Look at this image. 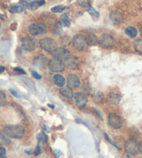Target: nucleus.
Segmentation results:
<instances>
[{"instance_id":"39448f33","label":"nucleus","mask_w":142,"mask_h":158,"mask_svg":"<svg viewBox=\"0 0 142 158\" xmlns=\"http://www.w3.org/2000/svg\"><path fill=\"white\" fill-rule=\"evenodd\" d=\"M28 30L30 34L33 36L45 34L47 33V28L45 25L42 23H33L30 24L29 26Z\"/></svg>"},{"instance_id":"473e14b6","label":"nucleus","mask_w":142,"mask_h":158,"mask_svg":"<svg viewBox=\"0 0 142 158\" xmlns=\"http://www.w3.org/2000/svg\"><path fill=\"white\" fill-rule=\"evenodd\" d=\"M0 158H6V151L4 147H0Z\"/></svg>"},{"instance_id":"a19ab883","label":"nucleus","mask_w":142,"mask_h":158,"mask_svg":"<svg viewBox=\"0 0 142 158\" xmlns=\"http://www.w3.org/2000/svg\"><path fill=\"white\" fill-rule=\"evenodd\" d=\"M5 69H6L5 67L0 65V74H1V73H3L4 72V71H5Z\"/></svg>"},{"instance_id":"393cba45","label":"nucleus","mask_w":142,"mask_h":158,"mask_svg":"<svg viewBox=\"0 0 142 158\" xmlns=\"http://www.w3.org/2000/svg\"><path fill=\"white\" fill-rule=\"evenodd\" d=\"M134 48L137 51L138 53L142 54V40H138L134 42Z\"/></svg>"},{"instance_id":"e433bc0d","label":"nucleus","mask_w":142,"mask_h":158,"mask_svg":"<svg viewBox=\"0 0 142 158\" xmlns=\"http://www.w3.org/2000/svg\"><path fill=\"white\" fill-rule=\"evenodd\" d=\"M54 154L56 156V157H60V156L62 155V152L59 151V150H54Z\"/></svg>"},{"instance_id":"f03ea898","label":"nucleus","mask_w":142,"mask_h":158,"mask_svg":"<svg viewBox=\"0 0 142 158\" xmlns=\"http://www.w3.org/2000/svg\"><path fill=\"white\" fill-rule=\"evenodd\" d=\"M39 45L42 49L48 53H52L57 48V43L51 37H45L41 39L39 42Z\"/></svg>"},{"instance_id":"2f4dec72","label":"nucleus","mask_w":142,"mask_h":158,"mask_svg":"<svg viewBox=\"0 0 142 158\" xmlns=\"http://www.w3.org/2000/svg\"><path fill=\"white\" fill-rule=\"evenodd\" d=\"M88 12H89V13L91 15L93 18H96V19H98V18H99V16H100L99 12H98L94 8H90L88 10Z\"/></svg>"},{"instance_id":"dca6fc26","label":"nucleus","mask_w":142,"mask_h":158,"mask_svg":"<svg viewBox=\"0 0 142 158\" xmlns=\"http://www.w3.org/2000/svg\"><path fill=\"white\" fill-rule=\"evenodd\" d=\"M108 101L110 103L114 104V105H118L120 103L121 97V95H119L118 94L116 93H110L107 97Z\"/></svg>"},{"instance_id":"5701e85b","label":"nucleus","mask_w":142,"mask_h":158,"mask_svg":"<svg viewBox=\"0 0 142 158\" xmlns=\"http://www.w3.org/2000/svg\"><path fill=\"white\" fill-rule=\"evenodd\" d=\"M104 98V94L101 91H94L93 94V101L95 102L96 103H101Z\"/></svg>"},{"instance_id":"412c9836","label":"nucleus","mask_w":142,"mask_h":158,"mask_svg":"<svg viewBox=\"0 0 142 158\" xmlns=\"http://www.w3.org/2000/svg\"><path fill=\"white\" fill-rule=\"evenodd\" d=\"M45 4V0H35V1H31L30 4H29V8L30 10H36L37 8H38L39 7H41L44 4Z\"/></svg>"},{"instance_id":"6e6552de","label":"nucleus","mask_w":142,"mask_h":158,"mask_svg":"<svg viewBox=\"0 0 142 158\" xmlns=\"http://www.w3.org/2000/svg\"><path fill=\"white\" fill-rule=\"evenodd\" d=\"M109 125L114 129H119L123 126L121 116L116 113H110L108 116Z\"/></svg>"},{"instance_id":"a211bd4d","label":"nucleus","mask_w":142,"mask_h":158,"mask_svg":"<svg viewBox=\"0 0 142 158\" xmlns=\"http://www.w3.org/2000/svg\"><path fill=\"white\" fill-rule=\"evenodd\" d=\"M66 62H67V66H68L70 69H71L75 70L78 68V65H79L78 60L77 59V58L74 57V56H71L70 58L67 60Z\"/></svg>"},{"instance_id":"7c9ffc66","label":"nucleus","mask_w":142,"mask_h":158,"mask_svg":"<svg viewBox=\"0 0 142 158\" xmlns=\"http://www.w3.org/2000/svg\"><path fill=\"white\" fill-rule=\"evenodd\" d=\"M6 102V97L4 91L0 90V107L5 105Z\"/></svg>"},{"instance_id":"cd10ccee","label":"nucleus","mask_w":142,"mask_h":158,"mask_svg":"<svg viewBox=\"0 0 142 158\" xmlns=\"http://www.w3.org/2000/svg\"><path fill=\"white\" fill-rule=\"evenodd\" d=\"M66 9V6L64 5H58L56 6H54L51 8L52 12H56V13H58V12H61Z\"/></svg>"},{"instance_id":"f3484780","label":"nucleus","mask_w":142,"mask_h":158,"mask_svg":"<svg viewBox=\"0 0 142 158\" xmlns=\"http://www.w3.org/2000/svg\"><path fill=\"white\" fill-rule=\"evenodd\" d=\"M59 92L64 97L70 99L73 97V93L72 91V89L70 88L68 86H63L61 87L59 89Z\"/></svg>"},{"instance_id":"bb28decb","label":"nucleus","mask_w":142,"mask_h":158,"mask_svg":"<svg viewBox=\"0 0 142 158\" xmlns=\"http://www.w3.org/2000/svg\"><path fill=\"white\" fill-rule=\"evenodd\" d=\"M52 32L54 35H60L62 33V29L58 24H54L52 28Z\"/></svg>"},{"instance_id":"423d86ee","label":"nucleus","mask_w":142,"mask_h":158,"mask_svg":"<svg viewBox=\"0 0 142 158\" xmlns=\"http://www.w3.org/2000/svg\"><path fill=\"white\" fill-rule=\"evenodd\" d=\"M139 143L137 139L132 138L125 141V148L127 153L131 155H136L139 153Z\"/></svg>"},{"instance_id":"c756f323","label":"nucleus","mask_w":142,"mask_h":158,"mask_svg":"<svg viewBox=\"0 0 142 158\" xmlns=\"http://www.w3.org/2000/svg\"><path fill=\"white\" fill-rule=\"evenodd\" d=\"M78 4L81 7L84 8H88L91 6L90 0H79Z\"/></svg>"},{"instance_id":"7ed1b4c3","label":"nucleus","mask_w":142,"mask_h":158,"mask_svg":"<svg viewBox=\"0 0 142 158\" xmlns=\"http://www.w3.org/2000/svg\"><path fill=\"white\" fill-rule=\"evenodd\" d=\"M52 56L53 59L60 61H67L71 56L70 51L64 47H58L52 52Z\"/></svg>"},{"instance_id":"2eb2a0df","label":"nucleus","mask_w":142,"mask_h":158,"mask_svg":"<svg viewBox=\"0 0 142 158\" xmlns=\"http://www.w3.org/2000/svg\"><path fill=\"white\" fill-rule=\"evenodd\" d=\"M27 8V5L24 3H17L11 4L8 8V10L12 13H20L24 12Z\"/></svg>"},{"instance_id":"4468645a","label":"nucleus","mask_w":142,"mask_h":158,"mask_svg":"<svg viewBox=\"0 0 142 158\" xmlns=\"http://www.w3.org/2000/svg\"><path fill=\"white\" fill-rule=\"evenodd\" d=\"M48 62H49V60H48L47 57H45L43 54H41V55L36 56V57L35 58L34 60H33V64H34V66H36L38 68L41 69L45 68L46 66H47Z\"/></svg>"},{"instance_id":"1a4fd4ad","label":"nucleus","mask_w":142,"mask_h":158,"mask_svg":"<svg viewBox=\"0 0 142 158\" xmlns=\"http://www.w3.org/2000/svg\"><path fill=\"white\" fill-rule=\"evenodd\" d=\"M22 47L26 51H34L37 47V43L32 37L26 36L22 40Z\"/></svg>"},{"instance_id":"b1692460","label":"nucleus","mask_w":142,"mask_h":158,"mask_svg":"<svg viewBox=\"0 0 142 158\" xmlns=\"http://www.w3.org/2000/svg\"><path fill=\"white\" fill-rule=\"evenodd\" d=\"M87 39L88 45H95L98 41V39L97 38V37L95 36V35L92 33H89V34L87 35Z\"/></svg>"},{"instance_id":"ddd939ff","label":"nucleus","mask_w":142,"mask_h":158,"mask_svg":"<svg viewBox=\"0 0 142 158\" xmlns=\"http://www.w3.org/2000/svg\"><path fill=\"white\" fill-rule=\"evenodd\" d=\"M72 98L73 99H74L75 103H76L77 105L80 106V107H83V106L86 105L88 103V97H87V95L84 93H75V94H73Z\"/></svg>"},{"instance_id":"4be33fe9","label":"nucleus","mask_w":142,"mask_h":158,"mask_svg":"<svg viewBox=\"0 0 142 158\" xmlns=\"http://www.w3.org/2000/svg\"><path fill=\"white\" fill-rule=\"evenodd\" d=\"M125 34H126L127 35H128L129 37H132V38H133V37H135L136 36H137V33H138L137 29L133 26L127 27L125 30Z\"/></svg>"},{"instance_id":"72a5a7b5","label":"nucleus","mask_w":142,"mask_h":158,"mask_svg":"<svg viewBox=\"0 0 142 158\" xmlns=\"http://www.w3.org/2000/svg\"><path fill=\"white\" fill-rule=\"evenodd\" d=\"M13 69L15 72H16V73H18V74H26L25 71L20 67H15Z\"/></svg>"},{"instance_id":"c9c22d12","label":"nucleus","mask_w":142,"mask_h":158,"mask_svg":"<svg viewBox=\"0 0 142 158\" xmlns=\"http://www.w3.org/2000/svg\"><path fill=\"white\" fill-rule=\"evenodd\" d=\"M41 152H42V150L41 148V146H40L39 144H38L36 146V151H35V155H39L40 153H41Z\"/></svg>"},{"instance_id":"f8f14e48","label":"nucleus","mask_w":142,"mask_h":158,"mask_svg":"<svg viewBox=\"0 0 142 158\" xmlns=\"http://www.w3.org/2000/svg\"><path fill=\"white\" fill-rule=\"evenodd\" d=\"M68 86L71 89H76L80 85V79L76 74H69L67 77Z\"/></svg>"},{"instance_id":"4c0bfd02","label":"nucleus","mask_w":142,"mask_h":158,"mask_svg":"<svg viewBox=\"0 0 142 158\" xmlns=\"http://www.w3.org/2000/svg\"><path fill=\"white\" fill-rule=\"evenodd\" d=\"M9 91H10V92L13 95L15 96V97H19L18 94L17 93V91H15L14 89H9Z\"/></svg>"},{"instance_id":"c85d7f7f","label":"nucleus","mask_w":142,"mask_h":158,"mask_svg":"<svg viewBox=\"0 0 142 158\" xmlns=\"http://www.w3.org/2000/svg\"><path fill=\"white\" fill-rule=\"evenodd\" d=\"M37 139L38 141H39V143H46L47 141V136L43 132L39 133V134L37 135Z\"/></svg>"},{"instance_id":"c03bdc74","label":"nucleus","mask_w":142,"mask_h":158,"mask_svg":"<svg viewBox=\"0 0 142 158\" xmlns=\"http://www.w3.org/2000/svg\"><path fill=\"white\" fill-rule=\"evenodd\" d=\"M48 106H49V107H50V108H52V109H54V105H50V104H48V105H47Z\"/></svg>"},{"instance_id":"20e7f679","label":"nucleus","mask_w":142,"mask_h":158,"mask_svg":"<svg viewBox=\"0 0 142 158\" xmlns=\"http://www.w3.org/2000/svg\"><path fill=\"white\" fill-rule=\"evenodd\" d=\"M72 43L73 47L75 49L80 50V51L87 49L88 45H89L87 42V37L81 34H77L74 35L72 40Z\"/></svg>"},{"instance_id":"37998d69","label":"nucleus","mask_w":142,"mask_h":158,"mask_svg":"<svg viewBox=\"0 0 142 158\" xmlns=\"http://www.w3.org/2000/svg\"><path fill=\"white\" fill-rule=\"evenodd\" d=\"M25 152H26V153H27L28 154H29V155H30V154H32V152L29 151L28 150H26V151H25Z\"/></svg>"},{"instance_id":"0eeeda50","label":"nucleus","mask_w":142,"mask_h":158,"mask_svg":"<svg viewBox=\"0 0 142 158\" xmlns=\"http://www.w3.org/2000/svg\"><path fill=\"white\" fill-rule=\"evenodd\" d=\"M98 42L102 48H111L114 47L116 44L115 40L112 35L108 34L102 35L98 38Z\"/></svg>"},{"instance_id":"f704fd0d","label":"nucleus","mask_w":142,"mask_h":158,"mask_svg":"<svg viewBox=\"0 0 142 158\" xmlns=\"http://www.w3.org/2000/svg\"><path fill=\"white\" fill-rule=\"evenodd\" d=\"M31 75H32V76L33 77V78H36V79H41L42 76L41 75H40L38 73L36 72V71H31Z\"/></svg>"},{"instance_id":"9b49d317","label":"nucleus","mask_w":142,"mask_h":158,"mask_svg":"<svg viewBox=\"0 0 142 158\" xmlns=\"http://www.w3.org/2000/svg\"><path fill=\"white\" fill-rule=\"evenodd\" d=\"M109 20L112 24L118 25L123 22V15L118 10H113L109 14Z\"/></svg>"},{"instance_id":"ea45409f","label":"nucleus","mask_w":142,"mask_h":158,"mask_svg":"<svg viewBox=\"0 0 142 158\" xmlns=\"http://www.w3.org/2000/svg\"><path fill=\"white\" fill-rule=\"evenodd\" d=\"M43 130H45V132H50V128L47 126H43Z\"/></svg>"},{"instance_id":"aec40b11","label":"nucleus","mask_w":142,"mask_h":158,"mask_svg":"<svg viewBox=\"0 0 142 158\" xmlns=\"http://www.w3.org/2000/svg\"><path fill=\"white\" fill-rule=\"evenodd\" d=\"M71 19L67 13L63 14L60 18V23L62 26L69 27L70 25Z\"/></svg>"},{"instance_id":"6ab92c4d","label":"nucleus","mask_w":142,"mask_h":158,"mask_svg":"<svg viewBox=\"0 0 142 158\" xmlns=\"http://www.w3.org/2000/svg\"><path fill=\"white\" fill-rule=\"evenodd\" d=\"M54 83L56 85H57L58 87H63L65 85L66 83V80H65L64 77L62 75L60 74H56L54 75L53 77Z\"/></svg>"},{"instance_id":"a878e982","label":"nucleus","mask_w":142,"mask_h":158,"mask_svg":"<svg viewBox=\"0 0 142 158\" xmlns=\"http://www.w3.org/2000/svg\"><path fill=\"white\" fill-rule=\"evenodd\" d=\"M10 143V141L9 139L1 132H0V146H8Z\"/></svg>"},{"instance_id":"79ce46f5","label":"nucleus","mask_w":142,"mask_h":158,"mask_svg":"<svg viewBox=\"0 0 142 158\" xmlns=\"http://www.w3.org/2000/svg\"><path fill=\"white\" fill-rule=\"evenodd\" d=\"M93 110H94V111H95V112H96V113H97V115H98V116H99V117H100V118H101V119H102V116H101V114H100V112H98V110L95 109V108H93Z\"/></svg>"},{"instance_id":"58836bf2","label":"nucleus","mask_w":142,"mask_h":158,"mask_svg":"<svg viewBox=\"0 0 142 158\" xmlns=\"http://www.w3.org/2000/svg\"><path fill=\"white\" fill-rule=\"evenodd\" d=\"M139 153H140L142 155V141L139 142Z\"/></svg>"},{"instance_id":"a18cd8bd","label":"nucleus","mask_w":142,"mask_h":158,"mask_svg":"<svg viewBox=\"0 0 142 158\" xmlns=\"http://www.w3.org/2000/svg\"><path fill=\"white\" fill-rule=\"evenodd\" d=\"M140 33H141V35L142 36V27H141V29H140Z\"/></svg>"},{"instance_id":"9d476101","label":"nucleus","mask_w":142,"mask_h":158,"mask_svg":"<svg viewBox=\"0 0 142 158\" xmlns=\"http://www.w3.org/2000/svg\"><path fill=\"white\" fill-rule=\"evenodd\" d=\"M47 66L49 69L53 72H64L65 69V64L64 62L55 59L50 60Z\"/></svg>"},{"instance_id":"f257e3e1","label":"nucleus","mask_w":142,"mask_h":158,"mask_svg":"<svg viewBox=\"0 0 142 158\" xmlns=\"http://www.w3.org/2000/svg\"><path fill=\"white\" fill-rule=\"evenodd\" d=\"M4 132L7 136L15 139H20L24 135L25 129L19 125H6L4 128Z\"/></svg>"}]
</instances>
